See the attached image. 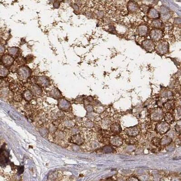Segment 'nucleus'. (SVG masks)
Masks as SVG:
<instances>
[{"label": "nucleus", "instance_id": "1", "mask_svg": "<svg viewBox=\"0 0 181 181\" xmlns=\"http://www.w3.org/2000/svg\"><path fill=\"white\" fill-rule=\"evenodd\" d=\"M163 35V31L160 28H154L151 30L149 33L150 39L154 42L160 41L162 39Z\"/></svg>", "mask_w": 181, "mask_h": 181}, {"label": "nucleus", "instance_id": "2", "mask_svg": "<svg viewBox=\"0 0 181 181\" xmlns=\"http://www.w3.org/2000/svg\"><path fill=\"white\" fill-rule=\"evenodd\" d=\"M155 49L160 54H165L168 52L169 50L168 43L164 41H159L155 46Z\"/></svg>", "mask_w": 181, "mask_h": 181}, {"label": "nucleus", "instance_id": "3", "mask_svg": "<svg viewBox=\"0 0 181 181\" xmlns=\"http://www.w3.org/2000/svg\"><path fill=\"white\" fill-rule=\"evenodd\" d=\"M164 113L163 110L160 108L153 109L150 113V118L153 121H160L164 118Z\"/></svg>", "mask_w": 181, "mask_h": 181}, {"label": "nucleus", "instance_id": "4", "mask_svg": "<svg viewBox=\"0 0 181 181\" xmlns=\"http://www.w3.org/2000/svg\"><path fill=\"white\" fill-rule=\"evenodd\" d=\"M170 129V125L166 121H162L157 123L156 126V130L158 133L164 134L168 131Z\"/></svg>", "mask_w": 181, "mask_h": 181}, {"label": "nucleus", "instance_id": "5", "mask_svg": "<svg viewBox=\"0 0 181 181\" xmlns=\"http://www.w3.org/2000/svg\"><path fill=\"white\" fill-rule=\"evenodd\" d=\"M70 141L74 145L80 146L83 145L85 141V138L83 134H79L73 135L71 137Z\"/></svg>", "mask_w": 181, "mask_h": 181}, {"label": "nucleus", "instance_id": "6", "mask_svg": "<svg viewBox=\"0 0 181 181\" xmlns=\"http://www.w3.org/2000/svg\"><path fill=\"white\" fill-rule=\"evenodd\" d=\"M71 104L69 101L62 98L59 100L58 102V108L62 111H69L71 110Z\"/></svg>", "mask_w": 181, "mask_h": 181}, {"label": "nucleus", "instance_id": "7", "mask_svg": "<svg viewBox=\"0 0 181 181\" xmlns=\"http://www.w3.org/2000/svg\"><path fill=\"white\" fill-rule=\"evenodd\" d=\"M143 47L149 52H151L153 51L155 48V45L154 43V41L151 39H146L143 41Z\"/></svg>", "mask_w": 181, "mask_h": 181}, {"label": "nucleus", "instance_id": "8", "mask_svg": "<svg viewBox=\"0 0 181 181\" xmlns=\"http://www.w3.org/2000/svg\"><path fill=\"white\" fill-rule=\"evenodd\" d=\"M140 128L137 126L134 127L127 128L125 129V131L127 135L130 137H135L140 134Z\"/></svg>", "mask_w": 181, "mask_h": 181}, {"label": "nucleus", "instance_id": "9", "mask_svg": "<svg viewBox=\"0 0 181 181\" xmlns=\"http://www.w3.org/2000/svg\"><path fill=\"white\" fill-rule=\"evenodd\" d=\"M19 77L23 80H26L29 78L30 76V71L27 67H20L18 72Z\"/></svg>", "mask_w": 181, "mask_h": 181}, {"label": "nucleus", "instance_id": "10", "mask_svg": "<svg viewBox=\"0 0 181 181\" xmlns=\"http://www.w3.org/2000/svg\"><path fill=\"white\" fill-rule=\"evenodd\" d=\"M149 32V28L146 25L141 24L138 26L137 29V32L138 35L141 37L146 36Z\"/></svg>", "mask_w": 181, "mask_h": 181}, {"label": "nucleus", "instance_id": "11", "mask_svg": "<svg viewBox=\"0 0 181 181\" xmlns=\"http://www.w3.org/2000/svg\"><path fill=\"white\" fill-rule=\"evenodd\" d=\"M109 140L110 143L115 146H121L123 144V140L122 139L118 136H115L112 137H110Z\"/></svg>", "mask_w": 181, "mask_h": 181}, {"label": "nucleus", "instance_id": "12", "mask_svg": "<svg viewBox=\"0 0 181 181\" xmlns=\"http://www.w3.org/2000/svg\"><path fill=\"white\" fill-rule=\"evenodd\" d=\"M128 10L132 13L137 12L139 9V7L138 4L134 1H130L127 4Z\"/></svg>", "mask_w": 181, "mask_h": 181}, {"label": "nucleus", "instance_id": "13", "mask_svg": "<svg viewBox=\"0 0 181 181\" xmlns=\"http://www.w3.org/2000/svg\"><path fill=\"white\" fill-rule=\"evenodd\" d=\"M148 17L151 19H157L160 16V12L154 8H151L149 10L148 12Z\"/></svg>", "mask_w": 181, "mask_h": 181}, {"label": "nucleus", "instance_id": "14", "mask_svg": "<svg viewBox=\"0 0 181 181\" xmlns=\"http://www.w3.org/2000/svg\"><path fill=\"white\" fill-rule=\"evenodd\" d=\"M110 131L113 134H118L121 131V125L118 123H112L110 126Z\"/></svg>", "mask_w": 181, "mask_h": 181}, {"label": "nucleus", "instance_id": "15", "mask_svg": "<svg viewBox=\"0 0 181 181\" xmlns=\"http://www.w3.org/2000/svg\"><path fill=\"white\" fill-rule=\"evenodd\" d=\"M2 63L6 66H9L13 63L14 59L11 56L6 55L3 57L2 59Z\"/></svg>", "mask_w": 181, "mask_h": 181}, {"label": "nucleus", "instance_id": "16", "mask_svg": "<svg viewBox=\"0 0 181 181\" xmlns=\"http://www.w3.org/2000/svg\"><path fill=\"white\" fill-rule=\"evenodd\" d=\"M38 84L39 86H41L43 87H46L50 85V82L47 78L44 77H40L38 78L37 80Z\"/></svg>", "mask_w": 181, "mask_h": 181}, {"label": "nucleus", "instance_id": "17", "mask_svg": "<svg viewBox=\"0 0 181 181\" xmlns=\"http://www.w3.org/2000/svg\"><path fill=\"white\" fill-rule=\"evenodd\" d=\"M31 92H32L34 96H35V97H38L42 93V90L39 86L37 85H33L31 87Z\"/></svg>", "mask_w": 181, "mask_h": 181}, {"label": "nucleus", "instance_id": "18", "mask_svg": "<svg viewBox=\"0 0 181 181\" xmlns=\"http://www.w3.org/2000/svg\"><path fill=\"white\" fill-rule=\"evenodd\" d=\"M111 124L112 123L111 122V120L107 117H105L101 121V126L104 129H106L108 127H110Z\"/></svg>", "mask_w": 181, "mask_h": 181}, {"label": "nucleus", "instance_id": "19", "mask_svg": "<svg viewBox=\"0 0 181 181\" xmlns=\"http://www.w3.org/2000/svg\"><path fill=\"white\" fill-rule=\"evenodd\" d=\"M33 96L34 95L30 90H26L24 91L22 95V97L27 101H31L33 98Z\"/></svg>", "mask_w": 181, "mask_h": 181}, {"label": "nucleus", "instance_id": "20", "mask_svg": "<svg viewBox=\"0 0 181 181\" xmlns=\"http://www.w3.org/2000/svg\"><path fill=\"white\" fill-rule=\"evenodd\" d=\"M175 120L179 121L181 120V106H178L174 109L173 114Z\"/></svg>", "mask_w": 181, "mask_h": 181}, {"label": "nucleus", "instance_id": "21", "mask_svg": "<svg viewBox=\"0 0 181 181\" xmlns=\"http://www.w3.org/2000/svg\"><path fill=\"white\" fill-rule=\"evenodd\" d=\"M172 142V139L168 136H165L162 138L160 141V145L164 146L170 145Z\"/></svg>", "mask_w": 181, "mask_h": 181}, {"label": "nucleus", "instance_id": "22", "mask_svg": "<svg viewBox=\"0 0 181 181\" xmlns=\"http://www.w3.org/2000/svg\"><path fill=\"white\" fill-rule=\"evenodd\" d=\"M151 25L154 28H160L162 26V20L158 19H153L151 22Z\"/></svg>", "mask_w": 181, "mask_h": 181}, {"label": "nucleus", "instance_id": "23", "mask_svg": "<svg viewBox=\"0 0 181 181\" xmlns=\"http://www.w3.org/2000/svg\"><path fill=\"white\" fill-rule=\"evenodd\" d=\"M164 118L165 119V121L168 124L172 123L173 121L174 120L173 115L171 114L170 113H167L164 116Z\"/></svg>", "mask_w": 181, "mask_h": 181}, {"label": "nucleus", "instance_id": "24", "mask_svg": "<svg viewBox=\"0 0 181 181\" xmlns=\"http://www.w3.org/2000/svg\"><path fill=\"white\" fill-rule=\"evenodd\" d=\"M50 94L51 95V97H52L54 98L59 99L61 97L60 93L58 91V90H57V89L53 90L51 92V93Z\"/></svg>", "mask_w": 181, "mask_h": 181}, {"label": "nucleus", "instance_id": "25", "mask_svg": "<svg viewBox=\"0 0 181 181\" xmlns=\"http://www.w3.org/2000/svg\"><path fill=\"white\" fill-rule=\"evenodd\" d=\"M164 29L165 31L167 32H169L172 30L173 26L172 23L170 22H166L164 25Z\"/></svg>", "mask_w": 181, "mask_h": 181}, {"label": "nucleus", "instance_id": "26", "mask_svg": "<svg viewBox=\"0 0 181 181\" xmlns=\"http://www.w3.org/2000/svg\"><path fill=\"white\" fill-rule=\"evenodd\" d=\"M174 106V103L172 101H169L166 102V103L164 104V107L166 110H172Z\"/></svg>", "mask_w": 181, "mask_h": 181}, {"label": "nucleus", "instance_id": "27", "mask_svg": "<svg viewBox=\"0 0 181 181\" xmlns=\"http://www.w3.org/2000/svg\"><path fill=\"white\" fill-rule=\"evenodd\" d=\"M8 73V70L2 65L1 66V77H6Z\"/></svg>", "mask_w": 181, "mask_h": 181}, {"label": "nucleus", "instance_id": "28", "mask_svg": "<svg viewBox=\"0 0 181 181\" xmlns=\"http://www.w3.org/2000/svg\"><path fill=\"white\" fill-rule=\"evenodd\" d=\"M160 141H161V139L157 137H153L152 140V144L156 146H159L160 145Z\"/></svg>", "mask_w": 181, "mask_h": 181}, {"label": "nucleus", "instance_id": "29", "mask_svg": "<svg viewBox=\"0 0 181 181\" xmlns=\"http://www.w3.org/2000/svg\"><path fill=\"white\" fill-rule=\"evenodd\" d=\"M18 50L16 48H11L9 49V54L12 55H15L17 54Z\"/></svg>", "mask_w": 181, "mask_h": 181}, {"label": "nucleus", "instance_id": "30", "mask_svg": "<svg viewBox=\"0 0 181 181\" xmlns=\"http://www.w3.org/2000/svg\"><path fill=\"white\" fill-rule=\"evenodd\" d=\"M4 48L2 47V45H1V53H2V52H4Z\"/></svg>", "mask_w": 181, "mask_h": 181}, {"label": "nucleus", "instance_id": "31", "mask_svg": "<svg viewBox=\"0 0 181 181\" xmlns=\"http://www.w3.org/2000/svg\"><path fill=\"white\" fill-rule=\"evenodd\" d=\"M139 1H140V0H139Z\"/></svg>", "mask_w": 181, "mask_h": 181}]
</instances>
